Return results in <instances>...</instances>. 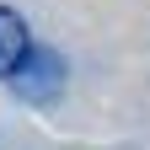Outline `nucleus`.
I'll use <instances>...</instances> for the list:
<instances>
[{
    "mask_svg": "<svg viewBox=\"0 0 150 150\" xmlns=\"http://www.w3.org/2000/svg\"><path fill=\"white\" fill-rule=\"evenodd\" d=\"M11 91L22 102H38V107H48L54 97L64 91V64H59V54L54 48H27V59L16 64V75H11Z\"/></svg>",
    "mask_w": 150,
    "mask_h": 150,
    "instance_id": "nucleus-1",
    "label": "nucleus"
},
{
    "mask_svg": "<svg viewBox=\"0 0 150 150\" xmlns=\"http://www.w3.org/2000/svg\"><path fill=\"white\" fill-rule=\"evenodd\" d=\"M27 48H32L27 22H22L11 6H0V81H11V75H16V64L27 59Z\"/></svg>",
    "mask_w": 150,
    "mask_h": 150,
    "instance_id": "nucleus-2",
    "label": "nucleus"
}]
</instances>
